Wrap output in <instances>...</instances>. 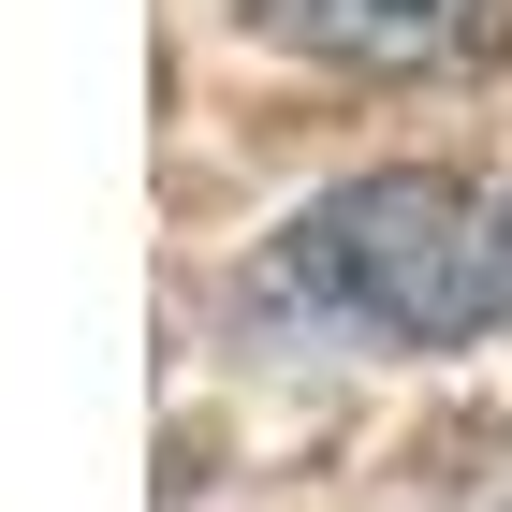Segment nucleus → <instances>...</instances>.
I'll list each match as a JSON object with an SVG mask.
<instances>
[{"mask_svg":"<svg viewBox=\"0 0 512 512\" xmlns=\"http://www.w3.org/2000/svg\"><path fill=\"white\" fill-rule=\"evenodd\" d=\"M278 293L308 322H352L395 352H454L512 322V191L454 161H381L278 235Z\"/></svg>","mask_w":512,"mask_h":512,"instance_id":"obj_1","label":"nucleus"},{"mask_svg":"<svg viewBox=\"0 0 512 512\" xmlns=\"http://www.w3.org/2000/svg\"><path fill=\"white\" fill-rule=\"evenodd\" d=\"M264 44H308L337 74H469L512 44V0H249Z\"/></svg>","mask_w":512,"mask_h":512,"instance_id":"obj_2","label":"nucleus"}]
</instances>
